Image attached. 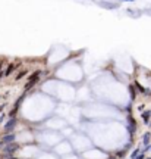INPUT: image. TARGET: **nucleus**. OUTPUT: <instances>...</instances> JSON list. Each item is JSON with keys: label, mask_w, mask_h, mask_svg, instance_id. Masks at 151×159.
Returning a JSON list of instances; mask_svg holds the SVG:
<instances>
[{"label": "nucleus", "mask_w": 151, "mask_h": 159, "mask_svg": "<svg viewBox=\"0 0 151 159\" xmlns=\"http://www.w3.org/2000/svg\"><path fill=\"white\" fill-rule=\"evenodd\" d=\"M15 68H16V65H15V64H10V65H9V68L5 71V75H6V77H7V75H10V72L13 71Z\"/></svg>", "instance_id": "f03ea898"}, {"label": "nucleus", "mask_w": 151, "mask_h": 159, "mask_svg": "<svg viewBox=\"0 0 151 159\" xmlns=\"http://www.w3.org/2000/svg\"><path fill=\"white\" fill-rule=\"evenodd\" d=\"M40 75H41V71H35L34 74L30 77V80H28V83L25 84V90H31L34 85H35V83L40 80Z\"/></svg>", "instance_id": "f257e3e1"}, {"label": "nucleus", "mask_w": 151, "mask_h": 159, "mask_svg": "<svg viewBox=\"0 0 151 159\" xmlns=\"http://www.w3.org/2000/svg\"><path fill=\"white\" fill-rule=\"evenodd\" d=\"M135 159H144V155H138Z\"/></svg>", "instance_id": "9d476101"}, {"label": "nucleus", "mask_w": 151, "mask_h": 159, "mask_svg": "<svg viewBox=\"0 0 151 159\" xmlns=\"http://www.w3.org/2000/svg\"><path fill=\"white\" fill-rule=\"evenodd\" d=\"M15 149H16L15 144H9V147H6V150H9V152H13Z\"/></svg>", "instance_id": "6e6552de"}, {"label": "nucleus", "mask_w": 151, "mask_h": 159, "mask_svg": "<svg viewBox=\"0 0 151 159\" xmlns=\"http://www.w3.org/2000/svg\"><path fill=\"white\" fill-rule=\"evenodd\" d=\"M15 125H16V121L12 119V121H9V124H6V130H12Z\"/></svg>", "instance_id": "7ed1b4c3"}, {"label": "nucleus", "mask_w": 151, "mask_h": 159, "mask_svg": "<svg viewBox=\"0 0 151 159\" xmlns=\"http://www.w3.org/2000/svg\"><path fill=\"white\" fill-rule=\"evenodd\" d=\"M25 75H27V71H22V72H19V74L16 75V80H21V78H23Z\"/></svg>", "instance_id": "423d86ee"}, {"label": "nucleus", "mask_w": 151, "mask_h": 159, "mask_svg": "<svg viewBox=\"0 0 151 159\" xmlns=\"http://www.w3.org/2000/svg\"><path fill=\"white\" fill-rule=\"evenodd\" d=\"M138 153H140V150H138V149H136V150H134V152H132V159H135V158L138 156Z\"/></svg>", "instance_id": "1a4fd4ad"}, {"label": "nucleus", "mask_w": 151, "mask_h": 159, "mask_svg": "<svg viewBox=\"0 0 151 159\" xmlns=\"http://www.w3.org/2000/svg\"><path fill=\"white\" fill-rule=\"evenodd\" d=\"M110 159H116V158H110Z\"/></svg>", "instance_id": "f8f14e48"}, {"label": "nucleus", "mask_w": 151, "mask_h": 159, "mask_svg": "<svg viewBox=\"0 0 151 159\" xmlns=\"http://www.w3.org/2000/svg\"><path fill=\"white\" fill-rule=\"evenodd\" d=\"M150 115H151V112H144V114H142V119H144L145 124H148V121H150Z\"/></svg>", "instance_id": "20e7f679"}, {"label": "nucleus", "mask_w": 151, "mask_h": 159, "mask_svg": "<svg viewBox=\"0 0 151 159\" xmlns=\"http://www.w3.org/2000/svg\"><path fill=\"white\" fill-rule=\"evenodd\" d=\"M148 141H150V133H147L144 136V144H148Z\"/></svg>", "instance_id": "0eeeda50"}, {"label": "nucleus", "mask_w": 151, "mask_h": 159, "mask_svg": "<svg viewBox=\"0 0 151 159\" xmlns=\"http://www.w3.org/2000/svg\"><path fill=\"white\" fill-rule=\"evenodd\" d=\"M6 159H16V158H12V156H9V158H6Z\"/></svg>", "instance_id": "9b49d317"}, {"label": "nucleus", "mask_w": 151, "mask_h": 159, "mask_svg": "<svg viewBox=\"0 0 151 159\" xmlns=\"http://www.w3.org/2000/svg\"><path fill=\"white\" fill-rule=\"evenodd\" d=\"M13 139H15V136H13V134H10V136H6V137L3 139V141H5V143H7V141H12Z\"/></svg>", "instance_id": "39448f33"}]
</instances>
